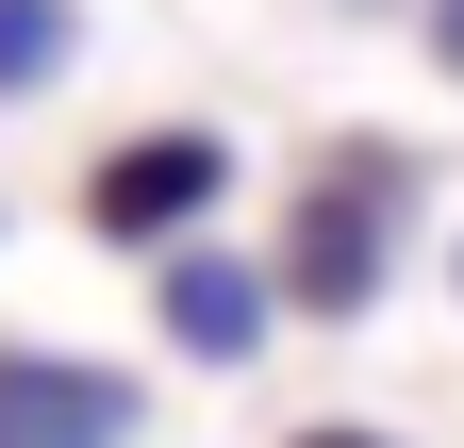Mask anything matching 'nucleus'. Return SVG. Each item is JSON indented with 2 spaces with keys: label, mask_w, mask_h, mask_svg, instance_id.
<instances>
[{
  "label": "nucleus",
  "mask_w": 464,
  "mask_h": 448,
  "mask_svg": "<svg viewBox=\"0 0 464 448\" xmlns=\"http://www.w3.org/2000/svg\"><path fill=\"white\" fill-rule=\"evenodd\" d=\"M398 233H415V150H398V133H348V150H315L299 216H282V249H266V299L348 332V316L398 283Z\"/></svg>",
  "instance_id": "1"
},
{
  "label": "nucleus",
  "mask_w": 464,
  "mask_h": 448,
  "mask_svg": "<svg viewBox=\"0 0 464 448\" xmlns=\"http://www.w3.org/2000/svg\"><path fill=\"white\" fill-rule=\"evenodd\" d=\"M216 200H232V150L183 133V117H166V133H116V150L83 166V233H100V249H183Z\"/></svg>",
  "instance_id": "2"
},
{
  "label": "nucleus",
  "mask_w": 464,
  "mask_h": 448,
  "mask_svg": "<svg viewBox=\"0 0 464 448\" xmlns=\"http://www.w3.org/2000/svg\"><path fill=\"white\" fill-rule=\"evenodd\" d=\"M150 399L133 365H83V349H0V448H133Z\"/></svg>",
  "instance_id": "3"
},
{
  "label": "nucleus",
  "mask_w": 464,
  "mask_h": 448,
  "mask_svg": "<svg viewBox=\"0 0 464 448\" xmlns=\"http://www.w3.org/2000/svg\"><path fill=\"white\" fill-rule=\"evenodd\" d=\"M150 316H166V349H183V365H249L282 299H266V266H232V249L183 233V249H150Z\"/></svg>",
  "instance_id": "4"
},
{
  "label": "nucleus",
  "mask_w": 464,
  "mask_h": 448,
  "mask_svg": "<svg viewBox=\"0 0 464 448\" xmlns=\"http://www.w3.org/2000/svg\"><path fill=\"white\" fill-rule=\"evenodd\" d=\"M67 50H83V17H67V0H0V100L67 83Z\"/></svg>",
  "instance_id": "5"
},
{
  "label": "nucleus",
  "mask_w": 464,
  "mask_h": 448,
  "mask_svg": "<svg viewBox=\"0 0 464 448\" xmlns=\"http://www.w3.org/2000/svg\"><path fill=\"white\" fill-rule=\"evenodd\" d=\"M431 67H464V0H431Z\"/></svg>",
  "instance_id": "6"
},
{
  "label": "nucleus",
  "mask_w": 464,
  "mask_h": 448,
  "mask_svg": "<svg viewBox=\"0 0 464 448\" xmlns=\"http://www.w3.org/2000/svg\"><path fill=\"white\" fill-rule=\"evenodd\" d=\"M282 448H382V432H348V415H332V432H282Z\"/></svg>",
  "instance_id": "7"
}]
</instances>
